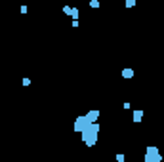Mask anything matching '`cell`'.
I'll return each instance as SVG.
<instances>
[{
	"mask_svg": "<svg viewBox=\"0 0 164 162\" xmlns=\"http://www.w3.org/2000/svg\"><path fill=\"white\" fill-rule=\"evenodd\" d=\"M86 128H90V122L86 120V117H78L77 122H75V132H82Z\"/></svg>",
	"mask_w": 164,
	"mask_h": 162,
	"instance_id": "1",
	"label": "cell"
},
{
	"mask_svg": "<svg viewBox=\"0 0 164 162\" xmlns=\"http://www.w3.org/2000/svg\"><path fill=\"white\" fill-rule=\"evenodd\" d=\"M147 154H151L155 162H160V160H162V154H160V153H158V149H156V147H153V145H151V147H147Z\"/></svg>",
	"mask_w": 164,
	"mask_h": 162,
	"instance_id": "2",
	"label": "cell"
},
{
	"mask_svg": "<svg viewBox=\"0 0 164 162\" xmlns=\"http://www.w3.org/2000/svg\"><path fill=\"white\" fill-rule=\"evenodd\" d=\"M98 118H99V111H96V109H93V111H90L88 114H86V120L92 124V122H98Z\"/></svg>",
	"mask_w": 164,
	"mask_h": 162,
	"instance_id": "3",
	"label": "cell"
},
{
	"mask_svg": "<svg viewBox=\"0 0 164 162\" xmlns=\"http://www.w3.org/2000/svg\"><path fill=\"white\" fill-rule=\"evenodd\" d=\"M143 118V111H134V122H141Z\"/></svg>",
	"mask_w": 164,
	"mask_h": 162,
	"instance_id": "4",
	"label": "cell"
},
{
	"mask_svg": "<svg viewBox=\"0 0 164 162\" xmlns=\"http://www.w3.org/2000/svg\"><path fill=\"white\" fill-rule=\"evenodd\" d=\"M122 76H124V78H132V76H134V69H124Z\"/></svg>",
	"mask_w": 164,
	"mask_h": 162,
	"instance_id": "5",
	"label": "cell"
},
{
	"mask_svg": "<svg viewBox=\"0 0 164 162\" xmlns=\"http://www.w3.org/2000/svg\"><path fill=\"white\" fill-rule=\"evenodd\" d=\"M71 17H73L75 21H78V10H77V8H73V12H71Z\"/></svg>",
	"mask_w": 164,
	"mask_h": 162,
	"instance_id": "6",
	"label": "cell"
},
{
	"mask_svg": "<svg viewBox=\"0 0 164 162\" xmlns=\"http://www.w3.org/2000/svg\"><path fill=\"white\" fill-rule=\"evenodd\" d=\"M135 6V0H126V8H134Z\"/></svg>",
	"mask_w": 164,
	"mask_h": 162,
	"instance_id": "7",
	"label": "cell"
},
{
	"mask_svg": "<svg viewBox=\"0 0 164 162\" xmlns=\"http://www.w3.org/2000/svg\"><path fill=\"white\" fill-rule=\"evenodd\" d=\"M116 162H124V154H122V153L116 154Z\"/></svg>",
	"mask_w": 164,
	"mask_h": 162,
	"instance_id": "8",
	"label": "cell"
},
{
	"mask_svg": "<svg viewBox=\"0 0 164 162\" xmlns=\"http://www.w3.org/2000/svg\"><path fill=\"white\" fill-rule=\"evenodd\" d=\"M90 6H92V8H99V2H98V0H92Z\"/></svg>",
	"mask_w": 164,
	"mask_h": 162,
	"instance_id": "9",
	"label": "cell"
},
{
	"mask_svg": "<svg viewBox=\"0 0 164 162\" xmlns=\"http://www.w3.org/2000/svg\"><path fill=\"white\" fill-rule=\"evenodd\" d=\"M63 12H65L67 15H71V12H73V8H69V6H65V8H63Z\"/></svg>",
	"mask_w": 164,
	"mask_h": 162,
	"instance_id": "10",
	"label": "cell"
},
{
	"mask_svg": "<svg viewBox=\"0 0 164 162\" xmlns=\"http://www.w3.org/2000/svg\"><path fill=\"white\" fill-rule=\"evenodd\" d=\"M145 162H155V160H153V156H151V154H147V153H145Z\"/></svg>",
	"mask_w": 164,
	"mask_h": 162,
	"instance_id": "11",
	"label": "cell"
}]
</instances>
